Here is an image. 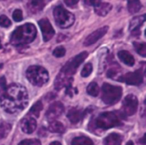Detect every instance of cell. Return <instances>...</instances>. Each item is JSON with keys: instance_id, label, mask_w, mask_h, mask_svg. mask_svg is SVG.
<instances>
[{"instance_id": "cell-1", "label": "cell", "mask_w": 146, "mask_h": 145, "mask_svg": "<svg viewBox=\"0 0 146 145\" xmlns=\"http://www.w3.org/2000/svg\"><path fill=\"white\" fill-rule=\"evenodd\" d=\"M28 104V93L25 87L12 84L6 87L0 96V105L8 113H15L24 109Z\"/></svg>"}, {"instance_id": "cell-2", "label": "cell", "mask_w": 146, "mask_h": 145, "mask_svg": "<svg viewBox=\"0 0 146 145\" xmlns=\"http://www.w3.org/2000/svg\"><path fill=\"white\" fill-rule=\"evenodd\" d=\"M37 34L36 28L31 23H26L24 25L17 27L12 32L10 37L11 44L15 46H20L32 42Z\"/></svg>"}, {"instance_id": "cell-3", "label": "cell", "mask_w": 146, "mask_h": 145, "mask_svg": "<svg viewBox=\"0 0 146 145\" xmlns=\"http://www.w3.org/2000/svg\"><path fill=\"white\" fill-rule=\"evenodd\" d=\"M95 124L100 129H109L122 125V114L120 112H103L95 120Z\"/></svg>"}, {"instance_id": "cell-4", "label": "cell", "mask_w": 146, "mask_h": 145, "mask_svg": "<svg viewBox=\"0 0 146 145\" xmlns=\"http://www.w3.org/2000/svg\"><path fill=\"white\" fill-rule=\"evenodd\" d=\"M26 77L29 82L35 86H42L46 84L49 79V75L46 69L38 65L28 67L26 71Z\"/></svg>"}, {"instance_id": "cell-5", "label": "cell", "mask_w": 146, "mask_h": 145, "mask_svg": "<svg viewBox=\"0 0 146 145\" xmlns=\"http://www.w3.org/2000/svg\"><path fill=\"white\" fill-rule=\"evenodd\" d=\"M53 15H54L55 22L60 28H68L75 21V16L65 8H63L61 5L55 7L53 10Z\"/></svg>"}, {"instance_id": "cell-6", "label": "cell", "mask_w": 146, "mask_h": 145, "mask_svg": "<svg viewBox=\"0 0 146 145\" xmlns=\"http://www.w3.org/2000/svg\"><path fill=\"white\" fill-rule=\"evenodd\" d=\"M122 95V88L114 86L109 83H104L102 86V100L105 104L112 105L120 100Z\"/></svg>"}, {"instance_id": "cell-7", "label": "cell", "mask_w": 146, "mask_h": 145, "mask_svg": "<svg viewBox=\"0 0 146 145\" xmlns=\"http://www.w3.org/2000/svg\"><path fill=\"white\" fill-rule=\"evenodd\" d=\"M87 57V52H82L80 54L76 55L75 57H73L72 59L68 61L64 66L62 67L60 73L59 74L63 75L65 77H69V78H72V75L76 72L77 68L79 67V65L85 60V58Z\"/></svg>"}, {"instance_id": "cell-8", "label": "cell", "mask_w": 146, "mask_h": 145, "mask_svg": "<svg viewBox=\"0 0 146 145\" xmlns=\"http://www.w3.org/2000/svg\"><path fill=\"white\" fill-rule=\"evenodd\" d=\"M138 108V99L135 95L129 94L124 98L122 103V109L126 115H133L136 113Z\"/></svg>"}, {"instance_id": "cell-9", "label": "cell", "mask_w": 146, "mask_h": 145, "mask_svg": "<svg viewBox=\"0 0 146 145\" xmlns=\"http://www.w3.org/2000/svg\"><path fill=\"white\" fill-rule=\"evenodd\" d=\"M119 81H124L129 85H140L143 82V73L141 70H136L134 72H129L124 76L119 77Z\"/></svg>"}, {"instance_id": "cell-10", "label": "cell", "mask_w": 146, "mask_h": 145, "mask_svg": "<svg viewBox=\"0 0 146 145\" xmlns=\"http://www.w3.org/2000/svg\"><path fill=\"white\" fill-rule=\"evenodd\" d=\"M38 24H39V26H40L44 41H49L54 36V33H55L52 25L50 24L48 19H46V18L40 19V20L38 21Z\"/></svg>"}, {"instance_id": "cell-11", "label": "cell", "mask_w": 146, "mask_h": 145, "mask_svg": "<svg viewBox=\"0 0 146 145\" xmlns=\"http://www.w3.org/2000/svg\"><path fill=\"white\" fill-rule=\"evenodd\" d=\"M64 111V106L61 102H54L48 107V110L46 111V117L49 120H55L61 116V114Z\"/></svg>"}, {"instance_id": "cell-12", "label": "cell", "mask_w": 146, "mask_h": 145, "mask_svg": "<svg viewBox=\"0 0 146 145\" xmlns=\"http://www.w3.org/2000/svg\"><path fill=\"white\" fill-rule=\"evenodd\" d=\"M107 31H108L107 26L101 27V28L95 30L94 32H92L91 34L88 35V36L86 37L85 41H84V45H85V46H90V45L94 44V43L97 42L100 38H102V37L106 34Z\"/></svg>"}, {"instance_id": "cell-13", "label": "cell", "mask_w": 146, "mask_h": 145, "mask_svg": "<svg viewBox=\"0 0 146 145\" xmlns=\"http://www.w3.org/2000/svg\"><path fill=\"white\" fill-rule=\"evenodd\" d=\"M37 122L35 120V118L33 117H25L24 119L21 122V129H22L23 132L25 133H30L34 132V130L36 129Z\"/></svg>"}, {"instance_id": "cell-14", "label": "cell", "mask_w": 146, "mask_h": 145, "mask_svg": "<svg viewBox=\"0 0 146 145\" xmlns=\"http://www.w3.org/2000/svg\"><path fill=\"white\" fill-rule=\"evenodd\" d=\"M145 21V15H141V16L134 17L129 24V30L134 35H139V28L142 26V24Z\"/></svg>"}, {"instance_id": "cell-15", "label": "cell", "mask_w": 146, "mask_h": 145, "mask_svg": "<svg viewBox=\"0 0 146 145\" xmlns=\"http://www.w3.org/2000/svg\"><path fill=\"white\" fill-rule=\"evenodd\" d=\"M83 111L79 108H71L68 111V119L70 120L71 123H78L82 118H83Z\"/></svg>"}, {"instance_id": "cell-16", "label": "cell", "mask_w": 146, "mask_h": 145, "mask_svg": "<svg viewBox=\"0 0 146 145\" xmlns=\"http://www.w3.org/2000/svg\"><path fill=\"white\" fill-rule=\"evenodd\" d=\"M28 10L33 14L40 12L45 6V3L43 0H30L28 2Z\"/></svg>"}, {"instance_id": "cell-17", "label": "cell", "mask_w": 146, "mask_h": 145, "mask_svg": "<svg viewBox=\"0 0 146 145\" xmlns=\"http://www.w3.org/2000/svg\"><path fill=\"white\" fill-rule=\"evenodd\" d=\"M118 57H119V59L124 63V64L128 65V66H133L134 63H135L134 57L126 50L119 51V52H118Z\"/></svg>"}, {"instance_id": "cell-18", "label": "cell", "mask_w": 146, "mask_h": 145, "mask_svg": "<svg viewBox=\"0 0 146 145\" xmlns=\"http://www.w3.org/2000/svg\"><path fill=\"white\" fill-rule=\"evenodd\" d=\"M122 137L118 133H111L104 139V145H121Z\"/></svg>"}, {"instance_id": "cell-19", "label": "cell", "mask_w": 146, "mask_h": 145, "mask_svg": "<svg viewBox=\"0 0 146 145\" xmlns=\"http://www.w3.org/2000/svg\"><path fill=\"white\" fill-rule=\"evenodd\" d=\"M112 6L109 3H99L95 6V13L99 16H105L111 11Z\"/></svg>"}, {"instance_id": "cell-20", "label": "cell", "mask_w": 146, "mask_h": 145, "mask_svg": "<svg viewBox=\"0 0 146 145\" xmlns=\"http://www.w3.org/2000/svg\"><path fill=\"white\" fill-rule=\"evenodd\" d=\"M127 7H128V11L131 14H134V13H137L141 9L142 5L140 3V0H128Z\"/></svg>"}, {"instance_id": "cell-21", "label": "cell", "mask_w": 146, "mask_h": 145, "mask_svg": "<svg viewBox=\"0 0 146 145\" xmlns=\"http://www.w3.org/2000/svg\"><path fill=\"white\" fill-rule=\"evenodd\" d=\"M71 145H93V141L86 136H79L71 141Z\"/></svg>"}, {"instance_id": "cell-22", "label": "cell", "mask_w": 146, "mask_h": 145, "mask_svg": "<svg viewBox=\"0 0 146 145\" xmlns=\"http://www.w3.org/2000/svg\"><path fill=\"white\" fill-rule=\"evenodd\" d=\"M48 129L51 132L54 133H63L65 131L63 124L61 122H59V121H52V122H50Z\"/></svg>"}, {"instance_id": "cell-23", "label": "cell", "mask_w": 146, "mask_h": 145, "mask_svg": "<svg viewBox=\"0 0 146 145\" xmlns=\"http://www.w3.org/2000/svg\"><path fill=\"white\" fill-rule=\"evenodd\" d=\"M43 108V104L42 102H41L40 100L37 101L36 103H35L34 105H33L32 107H31L30 111H29V114L31 115V116L33 117V118H37V117L39 116V114H40L41 110H42Z\"/></svg>"}, {"instance_id": "cell-24", "label": "cell", "mask_w": 146, "mask_h": 145, "mask_svg": "<svg viewBox=\"0 0 146 145\" xmlns=\"http://www.w3.org/2000/svg\"><path fill=\"white\" fill-rule=\"evenodd\" d=\"M11 130V124L7 122H2L0 124V139L5 138Z\"/></svg>"}, {"instance_id": "cell-25", "label": "cell", "mask_w": 146, "mask_h": 145, "mask_svg": "<svg viewBox=\"0 0 146 145\" xmlns=\"http://www.w3.org/2000/svg\"><path fill=\"white\" fill-rule=\"evenodd\" d=\"M134 48L137 51L138 54H140L141 56L145 57L146 56V44L143 42H134Z\"/></svg>"}, {"instance_id": "cell-26", "label": "cell", "mask_w": 146, "mask_h": 145, "mask_svg": "<svg viewBox=\"0 0 146 145\" xmlns=\"http://www.w3.org/2000/svg\"><path fill=\"white\" fill-rule=\"evenodd\" d=\"M87 93L91 96H97L98 93H99V87H98L97 83L92 82L90 83L89 85L87 86Z\"/></svg>"}, {"instance_id": "cell-27", "label": "cell", "mask_w": 146, "mask_h": 145, "mask_svg": "<svg viewBox=\"0 0 146 145\" xmlns=\"http://www.w3.org/2000/svg\"><path fill=\"white\" fill-rule=\"evenodd\" d=\"M92 70H93V66H92L91 63H87V64L84 65V67L82 68L81 71V76L82 77H88L91 74Z\"/></svg>"}, {"instance_id": "cell-28", "label": "cell", "mask_w": 146, "mask_h": 145, "mask_svg": "<svg viewBox=\"0 0 146 145\" xmlns=\"http://www.w3.org/2000/svg\"><path fill=\"white\" fill-rule=\"evenodd\" d=\"M18 145H41V143L37 139H26L22 140Z\"/></svg>"}, {"instance_id": "cell-29", "label": "cell", "mask_w": 146, "mask_h": 145, "mask_svg": "<svg viewBox=\"0 0 146 145\" xmlns=\"http://www.w3.org/2000/svg\"><path fill=\"white\" fill-rule=\"evenodd\" d=\"M11 25V21L9 18L5 15H1L0 16V26L1 27H9Z\"/></svg>"}, {"instance_id": "cell-30", "label": "cell", "mask_w": 146, "mask_h": 145, "mask_svg": "<svg viewBox=\"0 0 146 145\" xmlns=\"http://www.w3.org/2000/svg\"><path fill=\"white\" fill-rule=\"evenodd\" d=\"M65 52H66V50H65L64 47L59 46V47H57V48L54 49V51H53V55H54L55 57H63L65 55Z\"/></svg>"}, {"instance_id": "cell-31", "label": "cell", "mask_w": 146, "mask_h": 145, "mask_svg": "<svg viewBox=\"0 0 146 145\" xmlns=\"http://www.w3.org/2000/svg\"><path fill=\"white\" fill-rule=\"evenodd\" d=\"M12 17H13V19H14V21H16V22H19V21H21L23 19L22 11H21L20 9H16V10L13 12Z\"/></svg>"}, {"instance_id": "cell-32", "label": "cell", "mask_w": 146, "mask_h": 145, "mask_svg": "<svg viewBox=\"0 0 146 145\" xmlns=\"http://www.w3.org/2000/svg\"><path fill=\"white\" fill-rule=\"evenodd\" d=\"M117 74H118V70H116L115 68H111L107 71V76L109 77V78H113V79L116 78Z\"/></svg>"}, {"instance_id": "cell-33", "label": "cell", "mask_w": 146, "mask_h": 145, "mask_svg": "<svg viewBox=\"0 0 146 145\" xmlns=\"http://www.w3.org/2000/svg\"><path fill=\"white\" fill-rule=\"evenodd\" d=\"M84 3L89 6H97L99 3H101V0H84Z\"/></svg>"}, {"instance_id": "cell-34", "label": "cell", "mask_w": 146, "mask_h": 145, "mask_svg": "<svg viewBox=\"0 0 146 145\" xmlns=\"http://www.w3.org/2000/svg\"><path fill=\"white\" fill-rule=\"evenodd\" d=\"M76 92H77V90H76L75 88H73L71 84L68 85V86H66V94H68L69 96H73Z\"/></svg>"}, {"instance_id": "cell-35", "label": "cell", "mask_w": 146, "mask_h": 145, "mask_svg": "<svg viewBox=\"0 0 146 145\" xmlns=\"http://www.w3.org/2000/svg\"><path fill=\"white\" fill-rule=\"evenodd\" d=\"M78 1H79V0H64L65 4H66L67 6H69V7L75 6V5L78 3Z\"/></svg>"}, {"instance_id": "cell-36", "label": "cell", "mask_w": 146, "mask_h": 145, "mask_svg": "<svg viewBox=\"0 0 146 145\" xmlns=\"http://www.w3.org/2000/svg\"><path fill=\"white\" fill-rule=\"evenodd\" d=\"M0 89H2L3 91L6 89V80H5V77H1L0 78Z\"/></svg>"}, {"instance_id": "cell-37", "label": "cell", "mask_w": 146, "mask_h": 145, "mask_svg": "<svg viewBox=\"0 0 146 145\" xmlns=\"http://www.w3.org/2000/svg\"><path fill=\"white\" fill-rule=\"evenodd\" d=\"M50 145H61V143L58 142V141H53V142L50 143Z\"/></svg>"}, {"instance_id": "cell-38", "label": "cell", "mask_w": 146, "mask_h": 145, "mask_svg": "<svg viewBox=\"0 0 146 145\" xmlns=\"http://www.w3.org/2000/svg\"><path fill=\"white\" fill-rule=\"evenodd\" d=\"M126 145H134V144H133V142H132V141H128Z\"/></svg>"}, {"instance_id": "cell-39", "label": "cell", "mask_w": 146, "mask_h": 145, "mask_svg": "<svg viewBox=\"0 0 146 145\" xmlns=\"http://www.w3.org/2000/svg\"><path fill=\"white\" fill-rule=\"evenodd\" d=\"M144 138H145V136H144V137H143V138H142V139H141V140H140V142H141V143H142V144H145V142H144Z\"/></svg>"}, {"instance_id": "cell-40", "label": "cell", "mask_w": 146, "mask_h": 145, "mask_svg": "<svg viewBox=\"0 0 146 145\" xmlns=\"http://www.w3.org/2000/svg\"><path fill=\"white\" fill-rule=\"evenodd\" d=\"M2 48V44H1V39H0V49Z\"/></svg>"}]
</instances>
